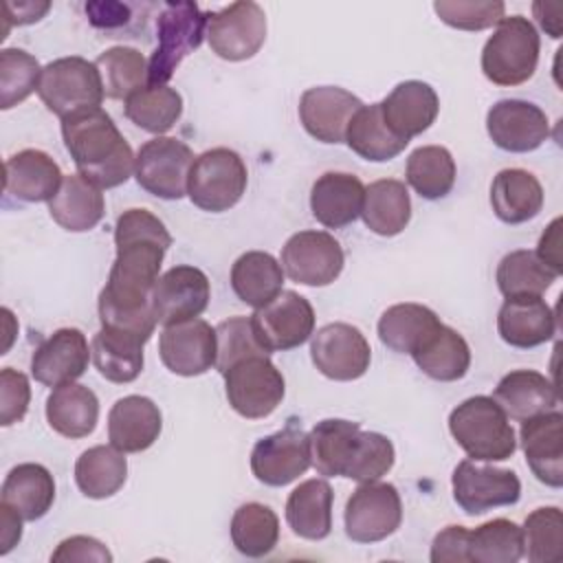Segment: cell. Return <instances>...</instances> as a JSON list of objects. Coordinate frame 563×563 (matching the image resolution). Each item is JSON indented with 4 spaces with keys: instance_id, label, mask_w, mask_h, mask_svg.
Segmentation results:
<instances>
[{
    "instance_id": "23",
    "label": "cell",
    "mask_w": 563,
    "mask_h": 563,
    "mask_svg": "<svg viewBox=\"0 0 563 563\" xmlns=\"http://www.w3.org/2000/svg\"><path fill=\"white\" fill-rule=\"evenodd\" d=\"M521 449L532 475L545 486H563V416L548 411L521 422Z\"/></svg>"
},
{
    "instance_id": "47",
    "label": "cell",
    "mask_w": 563,
    "mask_h": 563,
    "mask_svg": "<svg viewBox=\"0 0 563 563\" xmlns=\"http://www.w3.org/2000/svg\"><path fill=\"white\" fill-rule=\"evenodd\" d=\"M523 556V530L510 519H493L468 532V563H517Z\"/></svg>"
},
{
    "instance_id": "45",
    "label": "cell",
    "mask_w": 563,
    "mask_h": 563,
    "mask_svg": "<svg viewBox=\"0 0 563 563\" xmlns=\"http://www.w3.org/2000/svg\"><path fill=\"white\" fill-rule=\"evenodd\" d=\"M103 92L108 99L125 101L130 95L147 86V62L132 46H112L97 57Z\"/></svg>"
},
{
    "instance_id": "28",
    "label": "cell",
    "mask_w": 563,
    "mask_h": 563,
    "mask_svg": "<svg viewBox=\"0 0 563 563\" xmlns=\"http://www.w3.org/2000/svg\"><path fill=\"white\" fill-rule=\"evenodd\" d=\"M493 400L510 420L523 422L534 416L554 411L559 405L556 387L534 369H512L495 387Z\"/></svg>"
},
{
    "instance_id": "2",
    "label": "cell",
    "mask_w": 563,
    "mask_h": 563,
    "mask_svg": "<svg viewBox=\"0 0 563 563\" xmlns=\"http://www.w3.org/2000/svg\"><path fill=\"white\" fill-rule=\"evenodd\" d=\"M310 457L319 475L376 482L394 466L396 451L387 435L363 431L358 422L325 418L312 427Z\"/></svg>"
},
{
    "instance_id": "25",
    "label": "cell",
    "mask_w": 563,
    "mask_h": 563,
    "mask_svg": "<svg viewBox=\"0 0 563 563\" xmlns=\"http://www.w3.org/2000/svg\"><path fill=\"white\" fill-rule=\"evenodd\" d=\"M163 431V416L147 396H123L108 413V440L123 453H141L150 449Z\"/></svg>"
},
{
    "instance_id": "38",
    "label": "cell",
    "mask_w": 563,
    "mask_h": 563,
    "mask_svg": "<svg viewBox=\"0 0 563 563\" xmlns=\"http://www.w3.org/2000/svg\"><path fill=\"white\" fill-rule=\"evenodd\" d=\"M361 218L365 227L383 238L398 235L411 220V198L402 180L383 178L365 187Z\"/></svg>"
},
{
    "instance_id": "14",
    "label": "cell",
    "mask_w": 563,
    "mask_h": 563,
    "mask_svg": "<svg viewBox=\"0 0 563 563\" xmlns=\"http://www.w3.org/2000/svg\"><path fill=\"white\" fill-rule=\"evenodd\" d=\"M310 464V435L297 420H288L284 429L257 440L251 451V471L266 486H286Z\"/></svg>"
},
{
    "instance_id": "21",
    "label": "cell",
    "mask_w": 563,
    "mask_h": 563,
    "mask_svg": "<svg viewBox=\"0 0 563 563\" xmlns=\"http://www.w3.org/2000/svg\"><path fill=\"white\" fill-rule=\"evenodd\" d=\"M363 101L339 86L308 88L299 99V119L306 132L321 143H343L352 117Z\"/></svg>"
},
{
    "instance_id": "52",
    "label": "cell",
    "mask_w": 563,
    "mask_h": 563,
    "mask_svg": "<svg viewBox=\"0 0 563 563\" xmlns=\"http://www.w3.org/2000/svg\"><path fill=\"white\" fill-rule=\"evenodd\" d=\"M29 378L13 367H4L0 372V424L9 427L13 422H20L29 411Z\"/></svg>"
},
{
    "instance_id": "37",
    "label": "cell",
    "mask_w": 563,
    "mask_h": 563,
    "mask_svg": "<svg viewBox=\"0 0 563 563\" xmlns=\"http://www.w3.org/2000/svg\"><path fill=\"white\" fill-rule=\"evenodd\" d=\"M284 268L266 251H246L231 266V288L251 308L273 301L284 288Z\"/></svg>"
},
{
    "instance_id": "34",
    "label": "cell",
    "mask_w": 563,
    "mask_h": 563,
    "mask_svg": "<svg viewBox=\"0 0 563 563\" xmlns=\"http://www.w3.org/2000/svg\"><path fill=\"white\" fill-rule=\"evenodd\" d=\"M334 493L325 479L301 482L286 501V521L290 530L308 541H321L332 530Z\"/></svg>"
},
{
    "instance_id": "49",
    "label": "cell",
    "mask_w": 563,
    "mask_h": 563,
    "mask_svg": "<svg viewBox=\"0 0 563 563\" xmlns=\"http://www.w3.org/2000/svg\"><path fill=\"white\" fill-rule=\"evenodd\" d=\"M42 77L40 62L22 48L0 51V108L9 110L37 90Z\"/></svg>"
},
{
    "instance_id": "12",
    "label": "cell",
    "mask_w": 563,
    "mask_h": 563,
    "mask_svg": "<svg viewBox=\"0 0 563 563\" xmlns=\"http://www.w3.org/2000/svg\"><path fill=\"white\" fill-rule=\"evenodd\" d=\"M251 323L268 354L286 352L299 347L314 334V308L303 295L282 290L273 301L251 314Z\"/></svg>"
},
{
    "instance_id": "18",
    "label": "cell",
    "mask_w": 563,
    "mask_h": 563,
    "mask_svg": "<svg viewBox=\"0 0 563 563\" xmlns=\"http://www.w3.org/2000/svg\"><path fill=\"white\" fill-rule=\"evenodd\" d=\"M211 299L209 277L189 264H178L165 271L154 290H152V308L156 323L163 328L183 323L200 317Z\"/></svg>"
},
{
    "instance_id": "19",
    "label": "cell",
    "mask_w": 563,
    "mask_h": 563,
    "mask_svg": "<svg viewBox=\"0 0 563 563\" xmlns=\"http://www.w3.org/2000/svg\"><path fill=\"white\" fill-rule=\"evenodd\" d=\"M486 132L499 150L526 154L543 145L550 136V123L539 106L523 99H501L486 114Z\"/></svg>"
},
{
    "instance_id": "24",
    "label": "cell",
    "mask_w": 563,
    "mask_h": 563,
    "mask_svg": "<svg viewBox=\"0 0 563 563\" xmlns=\"http://www.w3.org/2000/svg\"><path fill=\"white\" fill-rule=\"evenodd\" d=\"M497 332L510 347H537L554 336L556 317L541 295L506 297L497 312Z\"/></svg>"
},
{
    "instance_id": "22",
    "label": "cell",
    "mask_w": 563,
    "mask_h": 563,
    "mask_svg": "<svg viewBox=\"0 0 563 563\" xmlns=\"http://www.w3.org/2000/svg\"><path fill=\"white\" fill-rule=\"evenodd\" d=\"M92 352L77 328H59L44 339L31 356V374L46 387L75 383L88 369Z\"/></svg>"
},
{
    "instance_id": "30",
    "label": "cell",
    "mask_w": 563,
    "mask_h": 563,
    "mask_svg": "<svg viewBox=\"0 0 563 563\" xmlns=\"http://www.w3.org/2000/svg\"><path fill=\"white\" fill-rule=\"evenodd\" d=\"M48 213L62 229L84 233L101 222L106 200L101 189L81 174H68L64 176L57 194L48 200Z\"/></svg>"
},
{
    "instance_id": "8",
    "label": "cell",
    "mask_w": 563,
    "mask_h": 563,
    "mask_svg": "<svg viewBox=\"0 0 563 563\" xmlns=\"http://www.w3.org/2000/svg\"><path fill=\"white\" fill-rule=\"evenodd\" d=\"M249 172L242 156L229 147H213L196 156L189 180V200L211 213L229 211L246 191Z\"/></svg>"
},
{
    "instance_id": "20",
    "label": "cell",
    "mask_w": 563,
    "mask_h": 563,
    "mask_svg": "<svg viewBox=\"0 0 563 563\" xmlns=\"http://www.w3.org/2000/svg\"><path fill=\"white\" fill-rule=\"evenodd\" d=\"M216 328L205 319H189L163 328L158 354L163 365L178 376H200L216 367Z\"/></svg>"
},
{
    "instance_id": "58",
    "label": "cell",
    "mask_w": 563,
    "mask_h": 563,
    "mask_svg": "<svg viewBox=\"0 0 563 563\" xmlns=\"http://www.w3.org/2000/svg\"><path fill=\"white\" fill-rule=\"evenodd\" d=\"M532 11H534V15H537V20H539V24H541V29L550 35V37H561V20L556 18L559 15V11L554 13V15H548L545 13V4L543 2H534L532 4Z\"/></svg>"
},
{
    "instance_id": "1",
    "label": "cell",
    "mask_w": 563,
    "mask_h": 563,
    "mask_svg": "<svg viewBox=\"0 0 563 563\" xmlns=\"http://www.w3.org/2000/svg\"><path fill=\"white\" fill-rule=\"evenodd\" d=\"M114 246L117 257L99 292L101 325L134 332L150 341L156 328L152 290L161 277L172 235L152 211L128 209L117 218Z\"/></svg>"
},
{
    "instance_id": "41",
    "label": "cell",
    "mask_w": 563,
    "mask_h": 563,
    "mask_svg": "<svg viewBox=\"0 0 563 563\" xmlns=\"http://www.w3.org/2000/svg\"><path fill=\"white\" fill-rule=\"evenodd\" d=\"M442 321L422 303L389 306L378 319V339L394 352L411 354Z\"/></svg>"
},
{
    "instance_id": "27",
    "label": "cell",
    "mask_w": 563,
    "mask_h": 563,
    "mask_svg": "<svg viewBox=\"0 0 563 563\" xmlns=\"http://www.w3.org/2000/svg\"><path fill=\"white\" fill-rule=\"evenodd\" d=\"M365 185L354 174L325 172L310 191V209L317 222L328 229H343L352 224L363 209Z\"/></svg>"
},
{
    "instance_id": "29",
    "label": "cell",
    "mask_w": 563,
    "mask_h": 563,
    "mask_svg": "<svg viewBox=\"0 0 563 563\" xmlns=\"http://www.w3.org/2000/svg\"><path fill=\"white\" fill-rule=\"evenodd\" d=\"M62 180L59 165L42 150H22L4 163V194L22 202L51 200Z\"/></svg>"
},
{
    "instance_id": "9",
    "label": "cell",
    "mask_w": 563,
    "mask_h": 563,
    "mask_svg": "<svg viewBox=\"0 0 563 563\" xmlns=\"http://www.w3.org/2000/svg\"><path fill=\"white\" fill-rule=\"evenodd\" d=\"M227 400L235 413L249 420L271 416L284 400L286 383L266 354L238 361L224 374Z\"/></svg>"
},
{
    "instance_id": "7",
    "label": "cell",
    "mask_w": 563,
    "mask_h": 563,
    "mask_svg": "<svg viewBox=\"0 0 563 563\" xmlns=\"http://www.w3.org/2000/svg\"><path fill=\"white\" fill-rule=\"evenodd\" d=\"M37 95L44 106L59 119L101 108L106 97L97 64L79 55L48 62L42 68Z\"/></svg>"
},
{
    "instance_id": "53",
    "label": "cell",
    "mask_w": 563,
    "mask_h": 563,
    "mask_svg": "<svg viewBox=\"0 0 563 563\" xmlns=\"http://www.w3.org/2000/svg\"><path fill=\"white\" fill-rule=\"evenodd\" d=\"M468 528L446 526L431 543L433 563H468Z\"/></svg>"
},
{
    "instance_id": "39",
    "label": "cell",
    "mask_w": 563,
    "mask_h": 563,
    "mask_svg": "<svg viewBox=\"0 0 563 563\" xmlns=\"http://www.w3.org/2000/svg\"><path fill=\"white\" fill-rule=\"evenodd\" d=\"M128 479L125 453L117 446L97 444L86 449L75 462V482L90 499H106L121 490Z\"/></svg>"
},
{
    "instance_id": "35",
    "label": "cell",
    "mask_w": 563,
    "mask_h": 563,
    "mask_svg": "<svg viewBox=\"0 0 563 563\" xmlns=\"http://www.w3.org/2000/svg\"><path fill=\"white\" fill-rule=\"evenodd\" d=\"M46 420L51 429L64 438H86L97 427L99 400L86 385H59L46 398Z\"/></svg>"
},
{
    "instance_id": "54",
    "label": "cell",
    "mask_w": 563,
    "mask_h": 563,
    "mask_svg": "<svg viewBox=\"0 0 563 563\" xmlns=\"http://www.w3.org/2000/svg\"><path fill=\"white\" fill-rule=\"evenodd\" d=\"M51 559L53 561H97V563H110L112 554L95 537L75 534L70 539H64L57 545V550L53 552Z\"/></svg>"
},
{
    "instance_id": "11",
    "label": "cell",
    "mask_w": 563,
    "mask_h": 563,
    "mask_svg": "<svg viewBox=\"0 0 563 563\" xmlns=\"http://www.w3.org/2000/svg\"><path fill=\"white\" fill-rule=\"evenodd\" d=\"M345 534L356 543H376L400 528L402 501L389 482H363L345 504Z\"/></svg>"
},
{
    "instance_id": "44",
    "label": "cell",
    "mask_w": 563,
    "mask_h": 563,
    "mask_svg": "<svg viewBox=\"0 0 563 563\" xmlns=\"http://www.w3.org/2000/svg\"><path fill=\"white\" fill-rule=\"evenodd\" d=\"M405 174L420 198L438 200L455 185V161L442 145H422L409 154Z\"/></svg>"
},
{
    "instance_id": "31",
    "label": "cell",
    "mask_w": 563,
    "mask_h": 563,
    "mask_svg": "<svg viewBox=\"0 0 563 563\" xmlns=\"http://www.w3.org/2000/svg\"><path fill=\"white\" fill-rule=\"evenodd\" d=\"M145 343L147 339L134 332L101 325L90 343L92 363L106 380L119 385L132 383L143 369Z\"/></svg>"
},
{
    "instance_id": "57",
    "label": "cell",
    "mask_w": 563,
    "mask_h": 563,
    "mask_svg": "<svg viewBox=\"0 0 563 563\" xmlns=\"http://www.w3.org/2000/svg\"><path fill=\"white\" fill-rule=\"evenodd\" d=\"M51 9L48 2H4V20L9 24L15 22V24H31V22H37L46 11Z\"/></svg>"
},
{
    "instance_id": "40",
    "label": "cell",
    "mask_w": 563,
    "mask_h": 563,
    "mask_svg": "<svg viewBox=\"0 0 563 563\" xmlns=\"http://www.w3.org/2000/svg\"><path fill=\"white\" fill-rule=\"evenodd\" d=\"M347 147L365 161L385 163L396 158L409 141L396 136L383 119L380 103L363 106L350 121L345 132Z\"/></svg>"
},
{
    "instance_id": "16",
    "label": "cell",
    "mask_w": 563,
    "mask_h": 563,
    "mask_svg": "<svg viewBox=\"0 0 563 563\" xmlns=\"http://www.w3.org/2000/svg\"><path fill=\"white\" fill-rule=\"evenodd\" d=\"M345 264L339 240L325 231H299L282 249L284 273L303 286L332 284Z\"/></svg>"
},
{
    "instance_id": "4",
    "label": "cell",
    "mask_w": 563,
    "mask_h": 563,
    "mask_svg": "<svg viewBox=\"0 0 563 563\" xmlns=\"http://www.w3.org/2000/svg\"><path fill=\"white\" fill-rule=\"evenodd\" d=\"M449 431L475 462H501L517 449L515 429L493 396H471L449 413Z\"/></svg>"
},
{
    "instance_id": "50",
    "label": "cell",
    "mask_w": 563,
    "mask_h": 563,
    "mask_svg": "<svg viewBox=\"0 0 563 563\" xmlns=\"http://www.w3.org/2000/svg\"><path fill=\"white\" fill-rule=\"evenodd\" d=\"M216 369L224 374L231 365H235L242 358L255 356V354H266L268 352L262 347L251 317H231L227 321H220L216 325Z\"/></svg>"
},
{
    "instance_id": "17",
    "label": "cell",
    "mask_w": 563,
    "mask_h": 563,
    "mask_svg": "<svg viewBox=\"0 0 563 563\" xmlns=\"http://www.w3.org/2000/svg\"><path fill=\"white\" fill-rule=\"evenodd\" d=\"M314 367L332 380H356L369 369L372 350L365 334L350 323H328L312 334Z\"/></svg>"
},
{
    "instance_id": "55",
    "label": "cell",
    "mask_w": 563,
    "mask_h": 563,
    "mask_svg": "<svg viewBox=\"0 0 563 563\" xmlns=\"http://www.w3.org/2000/svg\"><path fill=\"white\" fill-rule=\"evenodd\" d=\"M537 257L552 268L556 275L563 273V260H561V218H554L545 233L539 240Z\"/></svg>"
},
{
    "instance_id": "26",
    "label": "cell",
    "mask_w": 563,
    "mask_h": 563,
    "mask_svg": "<svg viewBox=\"0 0 563 563\" xmlns=\"http://www.w3.org/2000/svg\"><path fill=\"white\" fill-rule=\"evenodd\" d=\"M380 112L396 136L411 141L431 128L440 112V99L427 81L409 79L400 81L380 101Z\"/></svg>"
},
{
    "instance_id": "43",
    "label": "cell",
    "mask_w": 563,
    "mask_h": 563,
    "mask_svg": "<svg viewBox=\"0 0 563 563\" xmlns=\"http://www.w3.org/2000/svg\"><path fill=\"white\" fill-rule=\"evenodd\" d=\"M231 541L244 556H266L279 541V519L273 508L249 501L231 517Z\"/></svg>"
},
{
    "instance_id": "48",
    "label": "cell",
    "mask_w": 563,
    "mask_h": 563,
    "mask_svg": "<svg viewBox=\"0 0 563 563\" xmlns=\"http://www.w3.org/2000/svg\"><path fill=\"white\" fill-rule=\"evenodd\" d=\"M523 552L532 563H552L563 554V515L556 506L532 510L523 521Z\"/></svg>"
},
{
    "instance_id": "3",
    "label": "cell",
    "mask_w": 563,
    "mask_h": 563,
    "mask_svg": "<svg viewBox=\"0 0 563 563\" xmlns=\"http://www.w3.org/2000/svg\"><path fill=\"white\" fill-rule=\"evenodd\" d=\"M62 136L77 172L99 189L119 187L132 176L136 156L106 110L62 119Z\"/></svg>"
},
{
    "instance_id": "46",
    "label": "cell",
    "mask_w": 563,
    "mask_h": 563,
    "mask_svg": "<svg viewBox=\"0 0 563 563\" xmlns=\"http://www.w3.org/2000/svg\"><path fill=\"white\" fill-rule=\"evenodd\" d=\"M559 275L548 268L534 251H512L501 257L497 264V286L504 297H523V295H543Z\"/></svg>"
},
{
    "instance_id": "6",
    "label": "cell",
    "mask_w": 563,
    "mask_h": 563,
    "mask_svg": "<svg viewBox=\"0 0 563 563\" xmlns=\"http://www.w3.org/2000/svg\"><path fill=\"white\" fill-rule=\"evenodd\" d=\"M209 13L196 2H167L156 18L158 46L147 62V86H167L178 64L207 35Z\"/></svg>"
},
{
    "instance_id": "33",
    "label": "cell",
    "mask_w": 563,
    "mask_h": 563,
    "mask_svg": "<svg viewBox=\"0 0 563 563\" xmlns=\"http://www.w3.org/2000/svg\"><path fill=\"white\" fill-rule=\"evenodd\" d=\"M411 358L429 378L453 383L466 376L471 367V347L457 330L440 323L411 352Z\"/></svg>"
},
{
    "instance_id": "36",
    "label": "cell",
    "mask_w": 563,
    "mask_h": 563,
    "mask_svg": "<svg viewBox=\"0 0 563 563\" xmlns=\"http://www.w3.org/2000/svg\"><path fill=\"white\" fill-rule=\"evenodd\" d=\"M2 501L24 521L42 519L55 501V479L51 471L35 462L18 464L2 482Z\"/></svg>"
},
{
    "instance_id": "15",
    "label": "cell",
    "mask_w": 563,
    "mask_h": 563,
    "mask_svg": "<svg viewBox=\"0 0 563 563\" xmlns=\"http://www.w3.org/2000/svg\"><path fill=\"white\" fill-rule=\"evenodd\" d=\"M453 499L466 515H482L497 506H512L521 497V482L515 471L462 460L453 475Z\"/></svg>"
},
{
    "instance_id": "56",
    "label": "cell",
    "mask_w": 563,
    "mask_h": 563,
    "mask_svg": "<svg viewBox=\"0 0 563 563\" xmlns=\"http://www.w3.org/2000/svg\"><path fill=\"white\" fill-rule=\"evenodd\" d=\"M22 517L9 504H0V554H7L22 539Z\"/></svg>"
},
{
    "instance_id": "5",
    "label": "cell",
    "mask_w": 563,
    "mask_h": 563,
    "mask_svg": "<svg viewBox=\"0 0 563 563\" xmlns=\"http://www.w3.org/2000/svg\"><path fill=\"white\" fill-rule=\"evenodd\" d=\"M539 33L523 15H506L482 48V70L495 86L528 81L539 64Z\"/></svg>"
},
{
    "instance_id": "42",
    "label": "cell",
    "mask_w": 563,
    "mask_h": 563,
    "mask_svg": "<svg viewBox=\"0 0 563 563\" xmlns=\"http://www.w3.org/2000/svg\"><path fill=\"white\" fill-rule=\"evenodd\" d=\"M125 117L156 136L176 125L183 114V97L169 86H145L123 101Z\"/></svg>"
},
{
    "instance_id": "51",
    "label": "cell",
    "mask_w": 563,
    "mask_h": 563,
    "mask_svg": "<svg viewBox=\"0 0 563 563\" xmlns=\"http://www.w3.org/2000/svg\"><path fill=\"white\" fill-rule=\"evenodd\" d=\"M440 20L460 31H482L504 18L506 4L499 0H440L433 4Z\"/></svg>"
},
{
    "instance_id": "13",
    "label": "cell",
    "mask_w": 563,
    "mask_h": 563,
    "mask_svg": "<svg viewBox=\"0 0 563 563\" xmlns=\"http://www.w3.org/2000/svg\"><path fill=\"white\" fill-rule=\"evenodd\" d=\"M207 40L211 51L229 62L253 57L266 40V15L257 2L240 0L209 13Z\"/></svg>"
},
{
    "instance_id": "10",
    "label": "cell",
    "mask_w": 563,
    "mask_h": 563,
    "mask_svg": "<svg viewBox=\"0 0 563 563\" xmlns=\"http://www.w3.org/2000/svg\"><path fill=\"white\" fill-rule=\"evenodd\" d=\"M194 161V152L187 143L172 136H154L136 152L134 178L141 189L156 198L180 200L187 194Z\"/></svg>"
},
{
    "instance_id": "32",
    "label": "cell",
    "mask_w": 563,
    "mask_h": 563,
    "mask_svg": "<svg viewBox=\"0 0 563 563\" xmlns=\"http://www.w3.org/2000/svg\"><path fill=\"white\" fill-rule=\"evenodd\" d=\"M490 207L506 224L528 222L543 209V187L526 169H501L490 183Z\"/></svg>"
}]
</instances>
